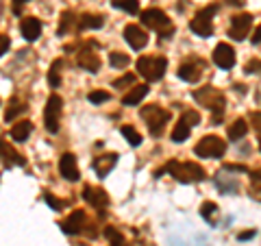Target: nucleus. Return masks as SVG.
Listing matches in <instances>:
<instances>
[{
	"label": "nucleus",
	"instance_id": "16",
	"mask_svg": "<svg viewBox=\"0 0 261 246\" xmlns=\"http://www.w3.org/2000/svg\"><path fill=\"white\" fill-rule=\"evenodd\" d=\"M83 225H85V211H72V214L68 216L61 223V229L68 235H76V233H81L83 231Z\"/></svg>",
	"mask_w": 261,
	"mask_h": 246
},
{
	"label": "nucleus",
	"instance_id": "39",
	"mask_svg": "<svg viewBox=\"0 0 261 246\" xmlns=\"http://www.w3.org/2000/svg\"><path fill=\"white\" fill-rule=\"evenodd\" d=\"M250 120H252V127H255L257 133H261V111H255V113H252Z\"/></svg>",
	"mask_w": 261,
	"mask_h": 246
},
{
	"label": "nucleus",
	"instance_id": "9",
	"mask_svg": "<svg viewBox=\"0 0 261 246\" xmlns=\"http://www.w3.org/2000/svg\"><path fill=\"white\" fill-rule=\"evenodd\" d=\"M76 63H79V68H83L87 72H98L100 70V57L96 55V44L94 42H89L83 48H79Z\"/></svg>",
	"mask_w": 261,
	"mask_h": 246
},
{
	"label": "nucleus",
	"instance_id": "6",
	"mask_svg": "<svg viewBox=\"0 0 261 246\" xmlns=\"http://www.w3.org/2000/svg\"><path fill=\"white\" fill-rule=\"evenodd\" d=\"M216 11H218V5H211V7L200 9L190 20V29L196 33V35H200V37H211V35H214V20H211V18L216 15Z\"/></svg>",
	"mask_w": 261,
	"mask_h": 246
},
{
	"label": "nucleus",
	"instance_id": "13",
	"mask_svg": "<svg viewBox=\"0 0 261 246\" xmlns=\"http://www.w3.org/2000/svg\"><path fill=\"white\" fill-rule=\"evenodd\" d=\"M214 63L222 70H231L235 65V51L228 44H218L214 48Z\"/></svg>",
	"mask_w": 261,
	"mask_h": 246
},
{
	"label": "nucleus",
	"instance_id": "22",
	"mask_svg": "<svg viewBox=\"0 0 261 246\" xmlns=\"http://www.w3.org/2000/svg\"><path fill=\"white\" fill-rule=\"evenodd\" d=\"M27 111V105H24L20 98H11L9 103H7V111H5V120L11 122L15 116H20V113Z\"/></svg>",
	"mask_w": 261,
	"mask_h": 246
},
{
	"label": "nucleus",
	"instance_id": "12",
	"mask_svg": "<svg viewBox=\"0 0 261 246\" xmlns=\"http://www.w3.org/2000/svg\"><path fill=\"white\" fill-rule=\"evenodd\" d=\"M124 39L133 51H142V48H146V44H148V35H146L137 24H126L124 27Z\"/></svg>",
	"mask_w": 261,
	"mask_h": 246
},
{
	"label": "nucleus",
	"instance_id": "27",
	"mask_svg": "<svg viewBox=\"0 0 261 246\" xmlns=\"http://www.w3.org/2000/svg\"><path fill=\"white\" fill-rule=\"evenodd\" d=\"M111 5L116 7V9L126 11V13H137L140 11V3H137V0H111Z\"/></svg>",
	"mask_w": 261,
	"mask_h": 246
},
{
	"label": "nucleus",
	"instance_id": "14",
	"mask_svg": "<svg viewBox=\"0 0 261 246\" xmlns=\"http://www.w3.org/2000/svg\"><path fill=\"white\" fill-rule=\"evenodd\" d=\"M59 172L63 179L68 181H79L81 172H79V166H76V157L72 153H63L61 159H59Z\"/></svg>",
	"mask_w": 261,
	"mask_h": 246
},
{
	"label": "nucleus",
	"instance_id": "36",
	"mask_svg": "<svg viewBox=\"0 0 261 246\" xmlns=\"http://www.w3.org/2000/svg\"><path fill=\"white\" fill-rule=\"evenodd\" d=\"M135 83V77L133 75H126V77H122V79H118L116 83H113V87H118V89H122V87H128V85H133Z\"/></svg>",
	"mask_w": 261,
	"mask_h": 246
},
{
	"label": "nucleus",
	"instance_id": "11",
	"mask_svg": "<svg viewBox=\"0 0 261 246\" xmlns=\"http://www.w3.org/2000/svg\"><path fill=\"white\" fill-rule=\"evenodd\" d=\"M202 72H205V63L198 61V59H192V61H185L178 65V79L185 81V83H198Z\"/></svg>",
	"mask_w": 261,
	"mask_h": 246
},
{
	"label": "nucleus",
	"instance_id": "33",
	"mask_svg": "<svg viewBox=\"0 0 261 246\" xmlns=\"http://www.w3.org/2000/svg\"><path fill=\"white\" fill-rule=\"evenodd\" d=\"M109 63L113 65V68H126V65H128V55H124V53H111L109 55Z\"/></svg>",
	"mask_w": 261,
	"mask_h": 246
},
{
	"label": "nucleus",
	"instance_id": "7",
	"mask_svg": "<svg viewBox=\"0 0 261 246\" xmlns=\"http://www.w3.org/2000/svg\"><path fill=\"white\" fill-rule=\"evenodd\" d=\"M194 98L198 101L202 107H207L216 113V118H222V113H224V96L218 92V89L214 87H202L200 92H194ZM214 118V120H216Z\"/></svg>",
	"mask_w": 261,
	"mask_h": 246
},
{
	"label": "nucleus",
	"instance_id": "4",
	"mask_svg": "<svg viewBox=\"0 0 261 246\" xmlns=\"http://www.w3.org/2000/svg\"><path fill=\"white\" fill-rule=\"evenodd\" d=\"M140 116L146 122V127H148V131L152 135H161V131L166 129V122L170 120V113L166 109H161L159 105H148V107H142Z\"/></svg>",
	"mask_w": 261,
	"mask_h": 246
},
{
	"label": "nucleus",
	"instance_id": "20",
	"mask_svg": "<svg viewBox=\"0 0 261 246\" xmlns=\"http://www.w3.org/2000/svg\"><path fill=\"white\" fill-rule=\"evenodd\" d=\"M33 131V125L29 120H20L18 125L11 127V139H15V142H27V137L31 135Z\"/></svg>",
	"mask_w": 261,
	"mask_h": 246
},
{
	"label": "nucleus",
	"instance_id": "17",
	"mask_svg": "<svg viewBox=\"0 0 261 246\" xmlns=\"http://www.w3.org/2000/svg\"><path fill=\"white\" fill-rule=\"evenodd\" d=\"M116 163H118V153H107V155H102V157L94 159V170H96L98 177L105 179L113 168H116Z\"/></svg>",
	"mask_w": 261,
	"mask_h": 246
},
{
	"label": "nucleus",
	"instance_id": "35",
	"mask_svg": "<svg viewBox=\"0 0 261 246\" xmlns=\"http://www.w3.org/2000/svg\"><path fill=\"white\" fill-rule=\"evenodd\" d=\"M109 92H89L87 94V101L94 103V105H100V103H107L109 101Z\"/></svg>",
	"mask_w": 261,
	"mask_h": 246
},
{
	"label": "nucleus",
	"instance_id": "31",
	"mask_svg": "<svg viewBox=\"0 0 261 246\" xmlns=\"http://www.w3.org/2000/svg\"><path fill=\"white\" fill-rule=\"evenodd\" d=\"M105 235H107V240L111 242V246H126V240L120 235V231L116 227H107L105 229Z\"/></svg>",
	"mask_w": 261,
	"mask_h": 246
},
{
	"label": "nucleus",
	"instance_id": "8",
	"mask_svg": "<svg viewBox=\"0 0 261 246\" xmlns=\"http://www.w3.org/2000/svg\"><path fill=\"white\" fill-rule=\"evenodd\" d=\"M61 109H63V101L61 96L53 94L48 98L46 107H44V125L48 133H57L59 131V122H61Z\"/></svg>",
	"mask_w": 261,
	"mask_h": 246
},
{
	"label": "nucleus",
	"instance_id": "43",
	"mask_svg": "<svg viewBox=\"0 0 261 246\" xmlns=\"http://www.w3.org/2000/svg\"><path fill=\"white\" fill-rule=\"evenodd\" d=\"M250 237H255V229H250V231H244V233H240L238 235V240H250Z\"/></svg>",
	"mask_w": 261,
	"mask_h": 246
},
{
	"label": "nucleus",
	"instance_id": "37",
	"mask_svg": "<svg viewBox=\"0 0 261 246\" xmlns=\"http://www.w3.org/2000/svg\"><path fill=\"white\" fill-rule=\"evenodd\" d=\"M44 201H46L48 205H50L53 209H61V207H63V201H57L53 194H44Z\"/></svg>",
	"mask_w": 261,
	"mask_h": 246
},
{
	"label": "nucleus",
	"instance_id": "26",
	"mask_svg": "<svg viewBox=\"0 0 261 246\" xmlns=\"http://www.w3.org/2000/svg\"><path fill=\"white\" fill-rule=\"evenodd\" d=\"M63 61L61 59H55L50 70H48V83H50V87H59L61 85V77H59V70H61Z\"/></svg>",
	"mask_w": 261,
	"mask_h": 246
},
{
	"label": "nucleus",
	"instance_id": "24",
	"mask_svg": "<svg viewBox=\"0 0 261 246\" xmlns=\"http://www.w3.org/2000/svg\"><path fill=\"white\" fill-rule=\"evenodd\" d=\"M190 131H192V127L187 125V122L178 120V122H176V127H174V131H172V142H176V144L185 142V139L190 137Z\"/></svg>",
	"mask_w": 261,
	"mask_h": 246
},
{
	"label": "nucleus",
	"instance_id": "3",
	"mask_svg": "<svg viewBox=\"0 0 261 246\" xmlns=\"http://www.w3.org/2000/svg\"><path fill=\"white\" fill-rule=\"evenodd\" d=\"M142 24L144 27H148L150 31L159 33L161 37H168V35H172L174 33L172 22H170V18L161 9H146L142 13Z\"/></svg>",
	"mask_w": 261,
	"mask_h": 246
},
{
	"label": "nucleus",
	"instance_id": "15",
	"mask_svg": "<svg viewBox=\"0 0 261 246\" xmlns=\"http://www.w3.org/2000/svg\"><path fill=\"white\" fill-rule=\"evenodd\" d=\"M83 199L92 205V207H96V209H102V207H107V205H109V196H107V192H105V190H100V187L85 185Z\"/></svg>",
	"mask_w": 261,
	"mask_h": 246
},
{
	"label": "nucleus",
	"instance_id": "38",
	"mask_svg": "<svg viewBox=\"0 0 261 246\" xmlns=\"http://www.w3.org/2000/svg\"><path fill=\"white\" fill-rule=\"evenodd\" d=\"M246 72H248V75H259V72H261V61H248L246 63Z\"/></svg>",
	"mask_w": 261,
	"mask_h": 246
},
{
	"label": "nucleus",
	"instance_id": "10",
	"mask_svg": "<svg viewBox=\"0 0 261 246\" xmlns=\"http://www.w3.org/2000/svg\"><path fill=\"white\" fill-rule=\"evenodd\" d=\"M252 27V15L250 13H240L231 18V29H228V37L235 39V42H242V39L248 37V31Z\"/></svg>",
	"mask_w": 261,
	"mask_h": 246
},
{
	"label": "nucleus",
	"instance_id": "18",
	"mask_svg": "<svg viewBox=\"0 0 261 246\" xmlns=\"http://www.w3.org/2000/svg\"><path fill=\"white\" fill-rule=\"evenodd\" d=\"M20 33L27 42H35V39L39 37V33H42V22H39L37 18H24L20 22Z\"/></svg>",
	"mask_w": 261,
	"mask_h": 246
},
{
	"label": "nucleus",
	"instance_id": "1",
	"mask_svg": "<svg viewBox=\"0 0 261 246\" xmlns=\"http://www.w3.org/2000/svg\"><path fill=\"white\" fill-rule=\"evenodd\" d=\"M166 172H170L178 183H196V181H202L205 179V168L198 166L194 161H176V159H170L166 163Z\"/></svg>",
	"mask_w": 261,
	"mask_h": 246
},
{
	"label": "nucleus",
	"instance_id": "42",
	"mask_svg": "<svg viewBox=\"0 0 261 246\" xmlns=\"http://www.w3.org/2000/svg\"><path fill=\"white\" fill-rule=\"evenodd\" d=\"M13 3V13H20V9H22V5H27L29 0H11Z\"/></svg>",
	"mask_w": 261,
	"mask_h": 246
},
{
	"label": "nucleus",
	"instance_id": "5",
	"mask_svg": "<svg viewBox=\"0 0 261 246\" xmlns=\"http://www.w3.org/2000/svg\"><path fill=\"white\" fill-rule=\"evenodd\" d=\"M194 153L202 159H216V157H222L226 153V142L218 135H205L198 144L194 146Z\"/></svg>",
	"mask_w": 261,
	"mask_h": 246
},
{
	"label": "nucleus",
	"instance_id": "30",
	"mask_svg": "<svg viewBox=\"0 0 261 246\" xmlns=\"http://www.w3.org/2000/svg\"><path fill=\"white\" fill-rule=\"evenodd\" d=\"M120 133L124 135V139H126L130 146H140V144H142V135L137 133L133 127H122V129H120Z\"/></svg>",
	"mask_w": 261,
	"mask_h": 246
},
{
	"label": "nucleus",
	"instance_id": "19",
	"mask_svg": "<svg viewBox=\"0 0 261 246\" xmlns=\"http://www.w3.org/2000/svg\"><path fill=\"white\" fill-rule=\"evenodd\" d=\"M146 94H148V85H135L130 92H126L124 96H122V105L124 107H133V105H140Z\"/></svg>",
	"mask_w": 261,
	"mask_h": 246
},
{
	"label": "nucleus",
	"instance_id": "41",
	"mask_svg": "<svg viewBox=\"0 0 261 246\" xmlns=\"http://www.w3.org/2000/svg\"><path fill=\"white\" fill-rule=\"evenodd\" d=\"M252 44H261V24H259V27L255 29V33H252Z\"/></svg>",
	"mask_w": 261,
	"mask_h": 246
},
{
	"label": "nucleus",
	"instance_id": "32",
	"mask_svg": "<svg viewBox=\"0 0 261 246\" xmlns=\"http://www.w3.org/2000/svg\"><path fill=\"white\" fill-rule=\"evenodd\" d=\"M216 211H218V205L207 201V203H202V207H200V216L205 218L207 223H214V214H216Z\"/></svg>",
	"mask_w": 261,
	"mask_h": 246
},
{
	"label": "nucleus",
	"instance_id": "44",
	"mask_svg": "<svg viewBox=\"0 0 261 246\" xmlns=\"http://www.w3.org/2000/svg\"><path fill=\"white\" fill-rule=\"evenodd\" d=\"M259 151H261V142H259Z\"/></svg>",
	"mask_w": 261,
	"mask_h": 246
},
{
	"label": "nucleus",
	"instance_id": "2",
	"mask_svg": "<svg viewBox=\"0 0 261 246\" xmlns=\"http://www.w3.org/2000/svg\"><path fill=\"white\" fill-rule=\"evenodd\" d=\"M166 70H168L166 57H140V59H137V72H140L148 83L163 79Z\"/></svg>",
	"mask_w": 261,
	"mask_h": 246
},
{
	"label": "nucleus",
	"instance_id": "25",
	"mask_svg": "<svg viewBox=\"0 0 261 246\" xmlns=\"http://www.w3.org/2000/svg\"><path fill=\"white\" fill-rule=\"evenodd\" d=\"M72 27H79V20H74V13L72 11H65L63 15H61V24H59V37L61 35H65V33H70L72 31Z\"/></svg>",
	"mask_w": 261,
	"mask_h": 246
},
{
	"label": "nucleus",
	"instance_id": "29",
	"mask_svg": "<svg viewBox=\"0 0 261 246\" xmlns=\"http://www.w3.org/2000/svg\"><path fill=\"white\" fill-rule=\"evenodd\" d=\"M250 196H257L261 201V168L250 172Z\"/></svg>",
	"mask_w": 261,
	"mask_h": 246
},
{
	"label": "nucleus",
	"instance_id": "28",
	"mask_svg": "<svg viewBox=\"0 0 261 246\" xmlns=\"http://www.w3.org/2000/svg\"><path fill=\"white\" fill-rule=\"evenodd\" d=\"M9 157H11L15 163H18V166H24V163H27V161H24V159L20 157L18 153H13V151L9 149V146H7V142H3V159H5V168H11Z\"/></svg>",
	"mask_w": 261,
	"mask_h": 246
},
{
	"label": "nucleus",
	"instance_id": "40",
	"mask_svg": "<svg viewBox=\"0 0 261 246\" xmlns=\"http://www.w3.org/2000/svg\"><path fill=\"white\" fill-rule=\"evenodd\" d=\"M0 39H3V44H0V53H3V55H7V51H9L11 42H9V37H7V35H3Z\"/></svg>",
	"mask_w": 261,
	"mask_h": 246
},
{
	"label": "nucleus",
	"instance_id": "34",
	"mask_svg": "<svg viewBox=\"0 0 261 246\" xmlns=\"http://www.w3.org/2000/svg\"><path fill=\"white\" fill-rule=\"evenodd\" d=\"M183 122H187L190 127H196V125H200V113L198 111H194V109H185L183 111V116H181Z\"/></svg>",
	"mask_w": 261,
	"mask_h": 246
},
{
	"label": "nucleus",
	"instance_id": "21",
	"mask_svg": "<svg viewBox=\"0 0 261 246\" xmlns=\"http://www.w3.org/2000/svg\"><path fill=\"white\" fill-rule=\"evenodd\" d=\"M105 24V18L102 15H94V13H85L79 18V29H100Z\"/></svg>",
	"mask_w": 261,
	"mask_h": 246
},
{
	"label": "nucleus",
	"instance_id": "23",
	"mask_svg": "<svg viewBox=\"0 0 261 246\" xmlns=\"http://www.w3.org/2000/svg\"><path fill=\"white\" fill-rule=\"evenodd\" d=\"M246 133H248V125H246V120H244V118H238L231 127H228V139H233V142L242 139Z\"/></svg>",
	"mask_w": 261,
	"mask_h": 246
}]
</instances>
